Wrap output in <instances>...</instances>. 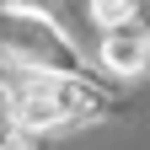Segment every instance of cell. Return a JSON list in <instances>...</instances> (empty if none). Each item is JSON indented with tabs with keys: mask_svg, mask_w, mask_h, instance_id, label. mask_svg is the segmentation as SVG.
<instances>
[{
	"mask_svg": "<svg viewBox=\"0 0 150 150\" xmlns=\"http://www.w3.org/2000/svg\"><path fill=\"white\" fill-rule=\"evenodd\" d=\"M102 107V97L70 75H54V70H32V64H16L6 70V112L16 129H64V123H81Z\"/></svg>",
	"mask_w": 150,
	"mask_h": 150,
	"instance_id": "obj_1",
	"label": "cell"
},
{
	"mask_svg": "<svg viewBox=\"0 0 150 150\" xmlns=\"http://www.w3.org/2000/svg\"><path fill=\"white\" fill-rule=\"evenodd\" d=\"M102 64L112 75H145L150 70V32H139L134 22L107 27V38H102Z\"/></svg>",
	"mask_w": 150,
	"mask_h": 150,
	"instance_id": "obj_2",
	"label": "cell"
},
{
	"mask_svg": "<svg viewBox=\"0 0 150 150\" xmlns=\"http://www.w3.org/2000/svg\"><path fill=\"white\" fill-rule=\"evenodd\" d=\"M134 16H139V0H91V22H97L102 32L134 22Z\"/></svg>",
	"mask_w": 150,
	"mask_h": 150,
	"instance_id": "obj_3",
	"label": "cell"
},
{
	"mask_svg": "<svg viewBox=\"0 0 150 150\" xmlns=\"http://www.w3.org/2000/svg\"><path fill=\"white\" fill-rule=\"evenodd\" d=\"M27 6H48V0H27Z\"/></svg>",
	"mask_w": 150,
	"mask_h": 150,
	"instance_id": "obj_4",
	"label": "cell"
}]
</instances>
